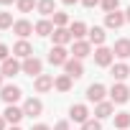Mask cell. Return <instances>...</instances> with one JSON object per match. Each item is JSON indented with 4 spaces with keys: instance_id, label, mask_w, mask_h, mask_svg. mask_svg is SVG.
I'll use <instances>...</instances> for the list:
<instances>
[{
    "instance_id": "cell-41",
    "label": "cell",
    "mask_w": 130,
    "mask_h": 130,
    "mask_svg": "<svg viewBox=\"0 0 130 130\" xmlns=\"http://www.w3.org/2000/svg\"><path fill=\"white\" fill-rule=\"evenodd\" d=\"M8 130H21V125H10V127H8Z\"/></svg>"
},
{
    "instance_id": "cell-33",
    "label": "cell",
    "mask_w": 130,
    "mask_h": 130,
    "mask_svg": "<svg viewBox=\"0 0 130 130\" xmlns=\"http://www.w3.org/2000/svg\"><path fill=\"white\" fill-rule=\"evenodd\" d=\"M51 130H69V120H59V122H56Z\"/></svg>"
},
{
    "instance_id": "cell-11",
    "label": "cell",
    "mask_w": 130,
    "mask_h": 130,
    "mask_svg": "<svg viewBox=\"0 0 130 130\" xmlns=\"http://www.w3.org/2000/svg\"><path fill=\"white\" fill-rule=\"evenodd\" d=\"M72 56L74 59H87V56H92V43L87 41V38H82V41H74L72 43Z\"/></svg>"
},
{
    "instance_id": "cell-30",
    "label": "cell",
    "mask_w": 130,
    "mask_h": 130,
    "mask_svg": "<svg viewBox=\"0 0 130 130\" xmlns=\"http://www.w3.org/2000/svg\"><path fill=\"white\" fill-rule=\"evenodd\" d=\"M100 5L105 13H112V10H120V0H100Z\"/></svg>"
},
{
    "instance_id": "cell-10",
    "label": "cell",
    "mask_w": 130,
    "mask_h": 130,
    "mask_svg": "<svg viewBox=\"0 0 130 130\" xmlns=\"http://www.w3.org/2000/svg\"><path fill=\"white\" fill-rule=\"evenodd\" d=\"M89 115H92V112H89L87 105H72V107H69V120H72V122L84 125V122L89 120Z\"/></svg>"
},
{
    "instance_id": "cell-26",
    "label": "cell",
    "mask_w": 130,
    "mask_h": 130,
    "mask_svg": "<svg viewBox=\"0 0 130 130\" xmlns=\"http://www.w3.org/2000/svg\"><path fill=\"white\" fill-rule=\"evenodd\" d=\"M115 127L117 130H127L130 127V112H115Z\"/></svg>"
},
{
    "instance_id": "cell-4",
    "label": "cell",
    "mask_w": 130,
    "mask_h": 130,
    "mask_svg": "<svg viewBox=\"0 0 130 130\" xmlns=\"http://www.w3.org/2000/svg\"><path fill=\"white\" fill-rule=\"evenodd\" d=\"M0 72H3V77L13 79V77H18L23 72V61H18L15 56H10V59H5L3 64H0Z\"/></svg>"
},
{
    "instance_id": "cell-13",
    "label": "cell",
    "mask_w": 130,
    "mask_h": 130,
    "mask_svg": "<svg viewBox=\"0 0 130 130\" xmlns=\"http://www.w3.org/2000/svg\"><path fill=\"white\" fill-rule=\"evenodd\" d=\"M110 77H112L115 82H125V79L130 77V64H127V61L112 64V67H110Z\"/></svg>"
},
{
    "instance_id": "cell-37",
    "label": "cell",
    "mask_w": 130,
    "mask_h": 130,
    "mask_svg": "<svg viewBox=\"0 0 130 130\" xmlns=\"http://www.w3.org/2000/svg\"><path fill=\"white\" fill-rule=\"evenodd\" d=\"M61 3H64V5H77L79 0H61Z\"/></svg>"
},
{
    "instance_id": "cell-1",
    "label": "cell",
    "mask_w": 130,
    "mask_h": 130,
    "mask_svg": "<svg viewBox=\"0 0 130 130\" xmlns=\"http://www.w3.org/2000/svg\"><path fill=\"white\" fill-rule=\"evenodd\" d=\"M107 94H110V102H112V105H125V102L130 100V87H127L125 82H115V84L107 89Z\"/></svg>"
},
{
    "instance_id": "cell-27",
    "label": "cell",
    "mask_w": 130,
    "mask_h": 130,
    "mask_svg": "<svg viewBox=\"0 0 130 130\" xmlns=\"http://www.w3.org/2000/svg\"><path fill=\"white\" fill-rule=\"evenodd\" d=\"M51 21H54V28H69V15L61 13V10H56L51 15Z\"/></svg>"
},
{
    "instance_id": "cell-20",
    "label": "cell",
    "mask_w": 130,
    "mask_h": 130,
    "mask_svg": "<svg viewBox=\"0 0 130 130\" xmlns=\"http://www.w3.org/2000/svg\"><path fill=\"white\" fill-rule=\"evenodd\" d=\"M105 38H107V33H105L102 26H92L89 33H87V41H89L92 46H105Z\"/></svg>"
},
{
    "instance_id": "cell-32",
    "label": "cell",
    "mask_w": 130,
    "mask_h": 130,
    "mask_svg": "<svg viewBox=\"0 0 130 130\" xmlns=\"http://www.w3.org/2000/svg\"><path fill=\"white\" fill-rule=\"evenodd\" d=\"M5 59H10V48H8L5 43H0V64H3Z\"/></svg>"
},
{
    "instance_id": "cell-9",
    "label": "cell",
    "mask_w": 130,
    "mask_h": 130,
    "mask_svg": "<svg viewBox=\"0 0 130 130\" xmlns=\"http://www.w3.org/2000/svg\"><path fill=\"white\" fill-rule=\"evenodd\" d=\"M23 112H26V117H41L43 115V102L38 97H28L23 102Z\"/></svg>"
},
{
    "instance_id": "cell-31",
    "label": "cell",
    "mask_w": 130,
    "mask_h": 130,
    "mask_svg": "<svg viewBox=\"0 0 130 130\" xmlns=\"http://www.w3.org/2000/svg\"><path fill=\"white\" fill-rule=\"evenodd\" d=\"M82 130H102V120H97V117H89V120L82 125Z\"/></svg>"
},
{
    "instance_id": "cell-19",
    "label": "cell",
    "mask_w": 130,
    "mask_h": 130,
    "mask_svg": "<svg viewBox=\"0 0 130 130\" xmlns=\"http://www.w3.org/2000/svg\"><path fill=\"white\" fill-rule=\"evenodd\" d=\"M51 38H54V46H67V43H74V38H72V31H69V28H54Z\"/></svg>"
},
{
    "instance_id": "cell-34",
    "label": "cell",
    "mask_w": 130,
    "mask_h": 130,
    "mask_svg": "<svg viewBox=\"0 0 130 130\" xmlns=\"http://www.w3.org/2000/svg\"><path fill=\"white\" fill-rule=\"evenodd\" d=\"M79 3H82L84 8H94V5H100V0H79Z\"/></svg>"
},
{
    "instance_id": "cell-15",
    "label": "cell",
    "mask_w": 130,
    "mask_h": 130,
    "mask_svg": "<svg viewBox=\"0 0 130 130\" xmlns=\"http://www.w3.org/2000/svg\"><path fill=\"white\" fill-rule=\"evenodd\" d=\"M13 33H15L18 38H28V36L36 33V31H33V23H31L28 18H18V21L13 23Z\"/></svg>"
},
{
    "instance_id": "cell-8",
    "label": "cell",
    "mask_w": 130,
    "mask_h": 130,
    "mask_svg": "<svg viewBox=\"0 0 130 130\" xmlns=\"http://www.w3.org/2000/svg\"><path fill=\"white\" fill-rule=\"evenodd\" d=\"M64 74H67V77H72V79H82L84 77V64L79 61V59H69L67 64H64Z\"/></svg>"
},
{
    "instance_id": "cell-24",
    "label": "cell",
    "mask_w": 130,
    "mask_h": 130,
    "mask_svg": "<svg viewBox=\"0 0 130 130\" xmlns=\"http://www.w3.org/2000/svg\"><path fill=\"white\" fill-rule=\"evenodd\" d=\"M72 87H74V79L67 77V74H59V77L54 79V89H56V92H72Z\"/></svg>"
},
{
    "instance_id": "cell-25",
    "label": "cell",
    "mask_w": 130,
    "mask_h": 130,
    "mask_svg": "<svg viewBox=\"0 0 130 130\" xmlns=\"http://www.w3.org/2000/svg\"><path fill=\"white\" fill-rule=\"evenodd\" d=\"M36 10H38V13H41L43 18H51V15L56 13V0H38Z\"/></svg>"
},
{
    "instance_id": "cell-17",
    "label": "cell",
    "mask_w": 130,
    "mask_h": 130,
    "mask_svg": "<svg viewBox=\"0 0 130 130\" xmlns=\"http://www.w3.org/2000/svg\"><path fill=\"white\" fill-rule=\"evenodd\" d=\"M33 89H36L38 94L51 92V89H54V77H51V74H41V77H36V79H33Z\"/></svg>"
},
{
    "instance_id": "cell-23",
    "label": "cell",
    "mask_w": 130,
    "mask_h": 130,
    "mask_svg": "<svg viewBox=\"0 0 130 130\" xmlns=\"http://www.w3.org/2000/svg\"><path fill=\"white\" fill-rule=\"evenodd\" d=\"M69 31H72V38H74V41H82V38L89 33V28H87L84 21H74V23H69Z\"/></svg>"
},
{
    "instance_id": "cell-22",
    "label": "cell",
    "mask_w": 130,
    "mask_h": 130,
    "mask_svg": "<svg viewBox=\"0 0 130 130\" xmlns=\"http://www.w3.org/2000/svg\"><path fill=\"white\" fill-rule=\"evenodd\" d=\"M33 31H36V36L46 38V36H51V33H54V21H51V18H41V21L33 26Z\"/></svg>"
},
{
    "instance_id": "cell-40",
    "label": "cell",
    "mask_w": 130,
    "mask_h": 130,
    "mask_svg": "<svg viewBox=\"0 0 130 130\" xmlns=\"http://www.w3.org/2000/svg\"><path fill=\"white\" fill-rule=\"evenodd\" d=\"M125 21H127V23H130V8H127V10H125Z\"/></svg>"
},
{
    "instance_id": "cell-38",
    "label": "cell",
    "mask_w": 130,
    "mask_h": 130,
    "mask_svg": "<svg viewBox=\"0 0 130 130\" xmlns=\"http://www.w3.org/2000/svg\"><path fill=\"white\" fill-rule=\"evenodd\" d=\"M10 3H18V0H0V5H10Z\"/></svg>"
},
{
    "instance_id": "cell-5",
    "label": "cell",
    "mask_w": 130,
    "mask_h": 130,
    "mask_svg": "<svg viewBox=\"0 0 130 130\" xmlns=\"http://www.w3.org/2000/svg\"><path fill=\"white\" fill-rule=\"evenodd\" d=\"M23 74H28V77H41L43 74V61L38 59V56H31V59H23Z\"/></svg>"
},
{
    "instance_id": "cell-36",
    "label": "cell",
    "mask_w": 130,
    "mask_h": 130,
    "mask_svg": "<svg viewBox=\"0 0 130 130\" xmlns=\"http://www.w3.org/2000/svg\"><path fill=\"white\" fill-rule=\"evenodd\" d=\"M0 130H8V122H5V117L0 115Z\"/></svg>"
},
{
    "instance_id": "cell-39",
    "label": "cell",
    "mask_w": 130,
    "mask_h": 130,
    "mask_svg": "<svg viewBox=\"0 0 130 130\" xmlns=\"http://www.w3.org/2000/svg\"><path fill=\"white\" fill-rule=\"evenodd\" d=\"M3 79H5V77H3V72H0V89H3V87H5V82H3Z\"/></svg>"
},
{
    "instance_id": "cell-14",
    "label": "cell",
    "mask_w": 130,
    "mask_h": 130,
    "mask_svg": "<svg viewBox=\"0 0 130 130\" xmlns=\"http://www.w3.org/2000/svg\"><path fill=\"white\" fill-rule=\"evenodd\" d=\"M127 21H125V13L122 10H112V13H105V28H122Z\"/></svg>"
},
{
    "instance_id": "cell-21",
    "label": "cell",
    "mask_w": 130,
    "mask_h": 130,
    "mask_svg": "<svg viewBox=\"0 0 130 130\" xmlns=\"http://www.w3.org/2000/svg\"><path fill=\"white\" fill-rule=\"evenodd\" d=\"M94 117H97V120H105V117H115V105H112L110 100H105V102L94 105Z\"/></svg>"
},
{
    "instance_id": "cell-29",
    "label": "cell",
    "mask_w": 130,
    "mask_h": 130,
    "mask_svg": "<svg viewBox=\"0 0 130 130\" xmlns=\"http://www.w3.org/2000/svg\"><path fill=\"white\" fill-rule=\"evenodd\" d=\"M13 13H8V10H0V31H8V28H13Z\"/></svg>"
},
{
    "instance_id": "cell-2",
    "label": "cell",
    "mask_w": 130,
    "mask_h": 130,
    "mask_svg": "<svg viewBox=\"0 0 130 130\" xmlns=\"http://www.w3.org/2000/svg\"><path fill=\"white\" fill-rule=\"evenodd\" d=\"M92 59H94L97 67H102V69H107V67L115 64V54H112V48H107V46H97L94 54H92Z\"/></svg>"
},
{
    "instance_id": "cell-35",
    "label": "cell",
    "mask_w": 130,
    "mask_h": 130,
    "mask_svg": "<svg viewBox=\"0 0 130 130\" xmlns=\"http://www.w3.org/2000/svg\"><path fill=\"white\" fill-rule=\"evenodd\" d=\"M31 130H51V127H48V125H46V122H38V125H33V127H31Z\"/></svg>"
},
{
    "instance_id": "cell-16",
    "label": "cell",
    "mask_w": 130,
    "mask_h": 130,
    "mask_svg": "<svg viewBox=\"0 0 130 130\" xmlns=\"http://www.w3.org/2000/svg\"><path fill=\"white\" fill-rule=\"evenodd\" d=\"M13 56H15V59H31V56H33V46H31L26 38H18L15 46H13Z\"/></svg>"
},
{
    "instance_id": "cell-6",
    "label": "cell",
    "mask_w": 130,
    "mask_h": 130,
    "mask_svg": "<svg viewBox=\"0 0 130 130\" xmlns=\"http://www.w3.org/2000/svg\"><path fill=\"white\" fill-rule=\"evenodd\" d=\"M0 97H3L5 105H15V102L23 97V89H21L18 84H5L3 89H0Z\"/></svg>"
},
{
    "instance_id": "cell-28",
    "label": "cell",
    "mask_w": 130,
    "mask_h": 130,
    "mask_svg": "<svg viewBox=\"0 0 130 130\" xmlns=\"http://www.w3.org/2000/svg\"><path fill=\"white\" fill-rule=\"evenodd\" d=\"M36 5H38V0H18L15 3L18 13H31V10H36Z\"/></svg>"
},
{
    "instance_id": "cell-7",
    "label": "cell",
    "mask_w": 130,
    "mask_h": 130,
    "mask_svg": "<svg viewBox=\"0 0 130 130\" xmlns=\"http://www.w3.org/2000/svg\"><path fill=\"white\" fill-rule=\"evenodd\" d=\"M105 97H107V87H105V84L94 82V84H89V87H87V102L100 105V102H105Z\"/></svg>"
},
{
    "instance_id": "cell-12",
    "label": "cell",
    "mask_w": 130,
    "mask_h": 130,
    "mask_svg": "<svg viewBox=\"0 0 130 130\" xmlns=\"http://www.w3.org/2000/svg\"><path fill=\"white\" fill-rule=\"evenodd\" d=\"M3 117H5V122H10V125H18V122L26 117V112H23V107H18V105H5V110H3Z\"/></svg>"
},
{
    "instance_id": "cell-18",
    "label": "cell",
    "mask_w": 130,
    "mask_h": 130,
    "mask_svg": "<svg viewBox=\"0 0 130 130\" xmlns=\"http://www.w3.org/2000/svg\"><path fill=\"white\" fill-rule=\"evenodd\" d=\"M112 54H115L120 61H127V59H130V38H117L115 46H112Z\"/></svg>"
},
{
    "instance_id": "cell-3",
    "label": "cell",
    "mask_w": 130,
    "mask_h": 130,
    "mask_svg": "<svg viewBox=\"0 0 130 130\" xmlns=\"http://www.w3.org/2000/svg\"><path fill=\"white\" fill-rule=\"evenodd\" d=\"M72 59V51H67V46H51L48 51V64L51 67H64Z\"/></svg>"
}]
</instances>
